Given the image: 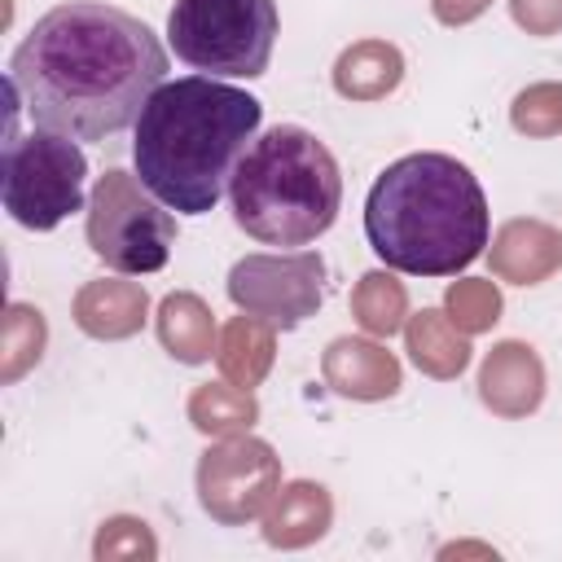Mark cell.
<instances>
[{
	"label": "cell",
	"mask_w": 562,
	"mask_h": 562,
	"mask_svg": "<svg viewBox=\"0 0 562 562\" xmlns=\"http://www.w3.org/2000/svg\"><path fill=\"white\" fill-rule=\"evenodd\" d=\"M479 395L501 417H527L544 400V364L527 342H496L479 369Z\"/></svg>",
	"instance_id": "obj_10"
},
{
	"label": "cell",
	"mask_w": 562,
	"mask_h": 562,
	"mask_svg": "<svg viewBox=\"0 0 562 562\" xmlns=\"http://www.w3.org/2000/svg\"><path fill=\"white\" fill-rule=\"evenodd\" d=\"M263 123L259 97L215 75L167 79L132 127L136 180L180 215H206L233 184Z\"/></svg>",
	"instance_id": "obj_2"
},
{
	"label": "cell",
	"mask_w": 562,
	"mask_h": 562,
	"mask_svg": "<svg viewBox=\"0 0 562 562\" xmlns=\"http://www.w3.org/2000/svg\"><path fill=\"white\" fill-rule=\"evenodd\" d=\"M435 4V18L439 22H448V26H457V22H470V18H479L492 0H430Z\"/></svg>",
	"instance_id": "obj_26"
},
{
	"label": "cell",
	"mask_w": 562,
	"mask_h": 562,
	"mask_svg": "<svg viewBox=\"0 0 562 562\" xmlns=\"http://www.w3.org/2000/svg\"><path fill=\"white\" fill-rule=\"evenodd\" d=\"M501 316V294L492 281H457L448 290V321L461 329V334H479L487 325H496Z\"/></svg>",
	"instance_id": "obj_23"
},
{
	"label": "cell",
	"mask_w": 562,
	"mask_h": 562,
	"mask_svg": "<svg viewBox=\"0 0 562 562\" xmlns=\"http://www.w3.org/2000/svg\"><path fill=\"white\" fill-rule=\"evenodd\" d=\"M404 334H408V356H413V364H417L422 373H430V378H457V373L470 364V342H465V334H461V329L448 321V312H439V307L417 312Z\"/></svg>",
	"instance_id": "obj_18"
},
{
	"label": "cell",
	"mask_w": 562,
	"mask_h": 562,
	"mask_svg": "<svg viewBox=\"0 0 562 562\" xmlns=\"http://www.w3.org/2000/svg\"><path fill=\"white\" fill-rule=\"evenodd\" d=\"M272 347H277V329L250 312L233 316L224 329H220V347H215V360L224 369V378L233 386H259L263 373L272 369Z\"/></svg>",
	"instance_id": "obj_17"
},
{
	"label": "cell",
	"mask_w": 562,
	"mask_h": 562,
	"mask_svg": "<svg viewBox=\"0 0 562 562\" xmlns=\"http://www.w3.org/2000/svg\"><path fill=\"white\" fill-rule=\"evenodd\" d=\"M321 369L325 382L347 400H386L400 391V360L369 338H334Z\"/></svg>",
	"instance_id": "obj_12"
},
{
	"label": "cell",
	"mask_w": 562,
	"mask_h": 562,
	"mask_svg": "<svg viewBox=\"0 0 562 562\" xmlns=\"http://www.w3.org/2000/svg\"><path fill=\"white\" fill-rule=\"evenodd\" d=\"M228 198L246 237L263 246H307L338 220L342 171L316 132L277 123L259 132L237 162Z\"/></svg>",
	"instance_id": "obj_4"
},
{
	"label": "cell",
	"mask_w": 562,
	"mask_h": 562,
	"mask_svg": "<svg viewBox=\"0 0 562 562\" xmlns=\"http://www.w3.org/2000/svg\"><path fill=\"white\" fill-rule=\"evenodd\" d=\"M514 22L531 35H553L562 31V0H509Z\"/></svg>",
	"instance_id": "obj_25"
},
{
	"label": "cell",
	"mask_w": 562,
	"mask_h": 562,
	"mask_svg": "<svg viewBox=\"0 0 562 562\" xmlns=\"http://www.w3.org/2000/svg\"><path fill=\"white\" fill-rule=\"evenodd\" d=\"M400 79H404V57L386 40H360L342 48V57L334 61V88L347 101H378L395 92Z\"/></svg>",
	"instance_id": "obj_16"
},
{
	"label": "cell",
	"mask_w": 562,
	"mask_h": 562,
	"mask_svg": "<svg viewBox=\"0 0 562 562\" xmlns=\"http://www.w3.org/2000/svg\"><path fill=\"white\" fill-rule=\"evenodd\" d=\"M281 492V465L263 439L224 435L198 461V501L215 522H250Z\"/></svg>",
	"instance_id": "obj_9"
},
{
	"label": "cell",
	"mask_w": 562,
	"mask_h": 562,
	"mask_svg": "<svg viewBox=\"0 0 562 562\" xmlns=\"http://www.w3.org/2000/svg\"><path fill=\"white\" fill-rule=\"evenodd\" d=\"M509 123L522 136H558L562 132V83H531L514 97Z\"/></svg>",
	"instance_id": "obj_22"
},
{
	"label": "cell",
	"mask_w": 562,
	"mask_h": 562,
	"mask_svg": "<svg viewBox=\"0 0 562 562\" xmlns=\"http://www.w3.org/2000/svg\"><path fill=\"white\" fill-rule=\"evenodd\" d=\"M88 158L75 145V136L31 127L26 136H4L0 154V198L13 224L31 233L57 228L66 215L83 211L88 193Z\"/></svg>",
	"instance_id": "obj_6"
},
{
	"label": "cell",
	"mask_w": 562,
	"mask_h": 562,
	"mask_svg": "<svg viewBox=\"0 0 562 562\" xmlns=\"http://www.w3.org/2000/svg\"><path fill=\"white\" fill-rule=\"evenodd\" d=\"M351 312H356V321H360L369 334L391 338V334L404 325V316H408V294H404V285H400L395 277H386V272H364V277L356 281V290H351Z\"/></svg>",
	"instance_id": "obj_21"
},
{
	"label": "cell",
	"mask_w": 562,
	"mask_h": 562,
	"mask_svg": "<svg viewBox=\"0 0 562 562\" xmlns=\"http://www.w3.org/2000/svg\"><path fill=\"white\" fill-rule=\"evenodd\" d=\"M9 79L35 127L105 140L136 127L145 101L167 83V48L127 9L66 0L22 35Z\"/></svg>",
	"instance_id": "obj_1"
},
{
	"label": "cell",
	"mask_w": 562,
	"mask_h": 562,
	"mask_svg": "<svg viewBox=\"0 0 562 562\" xmlns=\"http://www.w3.org/2000/svg\"><path fill=\"white\" fill-rule=\"evenodd\" d=\"M154 553H158V544H154L149 527L140 518H127V514L105 518L101 531H97V544H92L97 562H110V558H154Z\"/></svg>",
	"instance_id": "obj_24"
},
{
	"label": "cell",
	"mask_w": 562,
	"mask_h": 562,
	"mask_svg": "<svg viewBox=\"0 0 562 562\" xmlns=\"http://www.w3.org/2000/svg\"><path fill=\"white\" fill-rule=\"evenodd\" d=\"M228 299L272 329H294L325 299V259L316 250L246 255L228 272Z\"/></svg>",
	"instance_id": "obj_8"
},
{
	"label": "cell",
	"mask_w": 562,
	"mask_h": 562,
	"mask_svg": "<svg viewBox=\"0 0 562 562\" xmlns=\"http://www.w3.org/2000/svg\"><path fill=\"white\" fill-rule=\"evenodd\" d=\"M167 40L193 70L259 79L277 44V0H176Z\"/></svg>",
	"instance_id": "obj_5"
},
{
	"label": "cell",
	"mask_w": 562,
	"mask_h": 562,
	"mask_svg": "<svg viewBox=\"0 0 562 562\" xmlns=\"http://www.w3.org/2000/svg\"><path fill=\"white\" fill-rule=\"evenodd\" d=\"M562 263V233L540 220H509L492 246V272L514 285H536Z\"/></svg>",
	"instance_id": "obj_13"
},
{
	"label": "cell",
	"mask_w": 562,
	"mask_h": 562,
	"mask_svg": "<svg viewBox=\"0 0 562 562\" xmlns=\"http://www.w3.org/2000/svg\"><path fill=\"white\" fill-rule=\"evenodd\" d=\"M88 246L105 268L123 277L158 272L176 246V215L162 211L136 171L110 167L88 193Z\"/></svg>",
	"instance_id": "obj_7"
},
{
	"label": "cell",
	"mask_w": 562,
	"mask_h": 562,
	"mask_svg": "<svg viewBox=\"0 0 562 562\" xmlns=\"http://www.w3.org/2000/svg\"><path fill=\"white\" fill-rule=\"evenodd\" d=\"M329 518H334L329 492H325L321 483L299 479V483H285V487H281L277 505H272L268 518H263V536H268V544L299 549V544H312L316 536H325Z\"/></svg>",
	"instance_id": "obj_15"
},
{
	"label": "cell",
	"mask_w": 562,
	"mask_h": 562,
	"mask_svg": "<svg viewBox=\"0 0 562 562\" xmlns=\"http://www.w3.org/2000/svg\"><path fill=\"white\" fill-rule=\"evenodd\" d=\"M259 417V404L246 386H233V382H206L189 395V422L202 430V435H241L250 430Z\"/></svg>",
	"instance_id": "obj_20"
},
{
	"label": "cell",
	"mask_w": 562,
	"mask_h": 562,
	"mask_svg": "<svg viewBox=\"0 0 562 562\" xmlns=\"http://www.w3.org/2000/svg\"><path fill=\"white\" fill-rule=\"evenodd\" d=\"M492 233V211L479 176L452 154L395 158L364 198V237L373 255L408 277L465 272Z\"/></svg>",
	"instance_id": "obj_3"
},
{
	"label": "cell",
	"mask_w": 562,
	"mask_h": 562,
	"mask_svg": "<svg viewBox=\"0 0 562 562\" xmlns=\"http://www.w3.org/2000/svg\"><path fill=\"white\" fill-rule=\"evenodd\" d=\"M48 347V321L35 303H9L0 321V382L13 386L26 378Z\"/></svg>",
	"instance_id": "obj_19"
},
{
	"label": "cell",
	"mask_w": 562,
	"mask_h": 562,
	"mask_svg": "<svg viewBox=\"0 0 562 562\" xmlns=\"http://www.w3.org/2000/svg\"><path fill=\"white\" fill-rule=\"evenodd\" d=\"M158 338H162L167 356L180 364H206L220 347V329H215L211 307L189 290H176L158 303Z\"/></svg>",
	"instance_id": "obj_14"
},
{
	"label": "cell",
	"mask_w": 562,
	"mask_h": 562,
	"mask_svg": "<svg viewBox=\"0 0 562 562\" xmlns=\"http://www.w3.org/2000/svg\"><path fill=\"white\" fill-rule=\"evenodd\" d=\"M75 325L88 334V338H101V342H119V338H132L140 325H145V312H149V299L136 281H127L123 272L119 277H97L88 281L79 294H75Z\"/></svg>",
	"instance_id": "obj_11"
}]
</instances>
